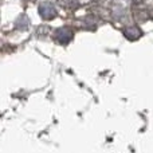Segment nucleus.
Segmentation results:
<instances>
[]
</instances>
